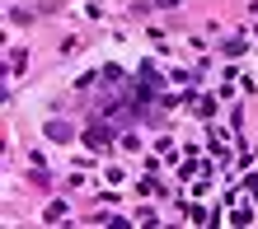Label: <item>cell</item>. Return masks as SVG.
Masks as SVG:
<instances>
[{"label":"cell","mask_w":258,"mask_h":229,"mask_svg":"<svg viewBox=\"0 0 258 229\" xmlns=\"http://www.w3.org/2000/svg\"><path fill=\"white\" fill-rule=\"evenodd\" d=\"M47 136H52V141H71V127H66V122H47Z\"/></svg>","instance_id":"1"}]
</instances>
